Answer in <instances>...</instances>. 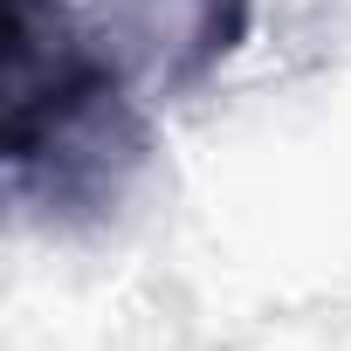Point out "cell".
<instances>
[{
  "label": "cell",
  "instance_id": "6da1fadb",
  "mask_svg": "<svg viewBox=\"0 0 351 351\" xmlns=\"http://www.w3.org/2000/svg\"><path fill=\"white\" fill-rule=\"evenodd\" d=\"M152 158V124L138 90L97 56L90 28L8 69L0 165L8 193L42 228H97L124 207Z\"/></svg>",
  "mask_w": 351,
  "mask_h": 351
},
{
  "label": "cell",
  "instance_id": "7a4b0ae2",
  "mask_svg": "<svg viewBox=\"0 0 351 351\" xmlns=\"http://www.w3.org/2000/svg\"><path fill=\"white\" fill-rule=\"evenodd\" d=\"M248 21L255 0H104L90 42L131 90L180 97L248 42Z\"/></svg>",
  "mask_w": 351,
  "mask_h": 351
}]
</instances>
